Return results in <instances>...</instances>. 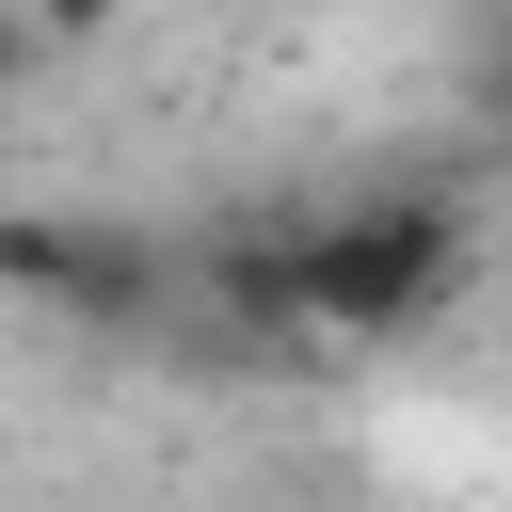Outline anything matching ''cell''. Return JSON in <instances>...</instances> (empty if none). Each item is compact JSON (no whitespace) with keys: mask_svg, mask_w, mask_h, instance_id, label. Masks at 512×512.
Here are the masks:
<instances>
[{"mask_svg":"<svg viewBox=\"0 0 512 512\" xmlns=\"http://www.w3.org/2000/svg\"><path fill=\"white\" fill-rule=\"evenodd\" d=\"M464 272H480V224L448 192H416V176L352 192V208H304V288H320V336H352V352L432 336L464 304Z\"/></svg>","mask_w":512,"mask_h":512,"instance_id":"obj_1","label":"cell"},{"mask_svg":"<svg viewBox=\"0 0 512 512\" xmlns=\"http://www.w3.org/2000/svg\"><path fill=\"white\" fill-rule=\"evenodd\" d=\"M192 288H208V320H224V336H256V352L320 336V288H304V224H224V240L192 256Z\"/></svg>","mask_w":512,"mask_h":512,"instance_id":"obj_2","label":"cell"},{"mask_svg":"<svg viewBox=\"0 0 512 512\" xmlns=\"http://www.w3.org/2000/svg\"><path fill=\"white\" fill-rule=\"evenodd\" d=\"M160 288H176V256L144 240V224H112V240H80V272H64V320H160Z\"/></svg>","mask_w":512,"mask_h":512,"instance_id":"obj_3","label":"cell"},{"mask_svg":"<svg viewBox=\"0 0 512 512\" xmlns=\"http://www.w3.org/2000/svg\"><path fill=\"white\" fill-rule=\"evenodd\" d=\"M0 272H16L32 304H64V272H80V224H64V208H16V224H0Z\"/></svg>","mask_w":512,"mask_h":512,"instance_id":"obj_4","label":"cell"},{"mask_svg":"<svg viewBox=\"0 0 512 512\" xmlns=\"http://www.w3.org/2000/svg\"><path fill=\"white\" fill-rule=\"evenodd\" d=\"M112 16H128V0H16V32H32V48H96Z\"/></svg>","mask_w":512,"mask_h":512,"instance_id":"obj_5","label":"cell"},{"mask_svg":"<svg viewBox=\"0 0 512 512\" xmlns=\"http://www.w3.org/2000/svg\"><path fill=\"white\" fill-rule=\"evenodd\" d=\"M480 96H496V128H512V32H496V48H480Z\"/></svg>","mask_w":512,"mask_h":512,"instance_id":"obj_6","label":"cell"}]
</instances>
